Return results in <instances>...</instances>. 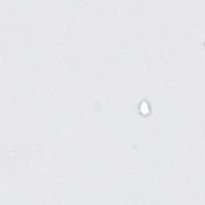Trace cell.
I'll use <instances>...</instances> for the list:
<instances>
[{"mask_svg":"<svg viewBox=\"0 0 205 205\" xmlns=\"http://www.w3.org/2000/svg\"><path fill=\"white\" fill-rule=\"evenodd\" d=\"M139 111L142 114L144 115H147L150 112V106H149L148 103L146 102V101H144L140 103L139 105Z\"/></svg>","mask_w":205,"mask_h":205,"instance_id":"6da1fadb","label":"cell"}]
</instances>
